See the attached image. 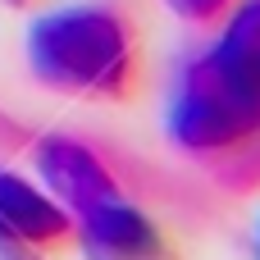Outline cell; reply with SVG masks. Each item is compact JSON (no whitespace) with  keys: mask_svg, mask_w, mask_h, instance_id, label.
<instances>
[{"mask_svg":"<svg viewBox=\"0 0 260 260\" xmlns=\"http://www.w3.org/2000/svg\"><path fill=\"white\" fill-rule=\"evenodd\" d=\"M165 128L187 155L206 160L260 142V0H238L219 18V37L183 64Z\"/></svg>","mask_w":260,"mask_h":260,"instance_id":"cell-1","label":"cell"},{"mask_svg":"<svg viewBox=\"0 0 260 260\" xmlns=\"http://www.w3.org/2000/svg\"><path fill=\"white\" fill-rule=\"evenodd\" d=\"M27 64L50 91L82 101H128L142 82V37L123 9L69 5L32 23Z\"/></svg>","mask_w":260,"mask_h":260,"instance_id":"cell-2","label":"cell"},{"mask_svg":"<svg viewBox=\"0 0 260 260\" xmlns=\"http://www.w3.org/2000/svg\"><path fill=\"white\" fill-rule=\"evenodd\" d=\"M73 247V215L37 183L0 169V256L41 260Z\"/></svg>","mask_w":260,"mask_h":260,"instance_id":"cell-4","label":"cell"},{"mask_svg":"<svg viewBox=\"0 0 260 260\" xmlns=\"http://www.w3.org/2000/svg\"><path fill=\"white\" fill-rule=\"evenodd\" d=\"M238 0H169V9L178 14V18H187V23H219L229 9H233Z\"/></svg>","mask_w":260,"mask_h":260,"instance_id":"cell-6","label":"cell"},{"mask_svg":"<svg viewBox=\"0 0 260 260\" xmlns=\"http://www.w3.org/2000/svg\"><path fill=\"white\" fill-rule=\"evenodd\" d=\"M37 178H41V187H46L69 215H73L78 206H91V201L119 192V183H114V174L105 169V160H101L87 142L59 137V133L37 142Z\"/></svg>","mask_w":260,"mask_h":260,"instance_id":"cell-5","label":"cell"},{"mask_svg":"<svg viewBox=\"0 0 260 260\" xmlns=\"http://www.w3.org/2000/svg\"><path fill=\"white\" fill-rule=\"evenodd\" d=\"M5 5H27V0H5Z\"/></svg>","mask_w":260,"mask_h":260,"instance_id":"cell-8","label":"cell"},{"mask_svg":"<svg viewBox=\"0 0 260 260\" xmlns=\"http://www.w3.org/2000/svg\"><path fill=\"white\" fill-rule=\"evenodd\" d=\"M73 247L87 260H183L169 229L119 192L73 210Z\"/></svg>","mask_w":260,"mask_h":260,"instance_id":"cell-3","label":"cell"},{"mask_svg":"<svg viewBox=\"0 0 260 260\" xmlns=\"http://www.w3.org/2000/svg\"><path fill=\"white\" fill-rule=\"evenodd\" d=\"M256 260H260V229H256Z\"/></svg>","mask_w":260,"mask_h":260,"instance_id":"cell-7","label":"cell"}]
</instances>
